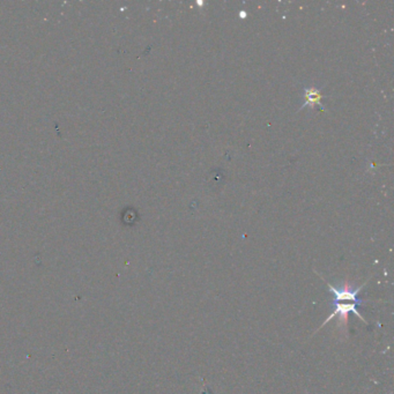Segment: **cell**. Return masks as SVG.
I'll return each mask as SVG.
<instances>
[{
    "instance_id": "1",
    "label": "cell",
    "mask_w": 394,
    "mask_h": 394,
    "mask_svg": "<svg viewBox=\"0 0 394 394\" xmlns=\"http://www.w3.org/2000/svg\"><path fill=\"white\" fill-rule=\"evenodd\" d=\"M321 278V275H320ZM322 279V278H321ZM324 280V279H322ZM326 282V284L330 288V290L334 294V300H333V313L331 316H328L326 320H325L320 325V327L318 328L317 331L320 330L321 327H324L325 325L327 324L328 321L332 320L336 316H339V321H338V326H339L340 330H347L348 328V315L350 312H353L354 315H356L357 317L361 319L363 322L368 324V321L365 320L364 318L362 317L361 313L358 312L357 306L362 305L363 300L358 299V294L359 291L363 289L367 282H364L362 285H358V287H354L352 283H349L348 281H346L342 285L341 289H337L333 285L330 284V282H327L326 280H324Z\"/></svg>"
},
{
    "instance_id": "2",
    "label": "cell",
    "mask_w": 394,
    "mask_h": 394,
    "mask_svg": "<svg viewBox=\"0 0 394 394\" xmlns=\"http://www.w3.org/2000/svg\"><path fill=\"white\" fill-rule=\"evenodd\" d=\"M322 98V96L320 95L318 89L316 88H308L305 89V103L302 105V108L306 107V105H310V107H313L315 104H318L321 107L320 100Z\"/></svg>"
}]
</instances>
